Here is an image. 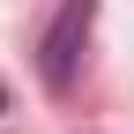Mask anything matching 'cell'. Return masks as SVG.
<instances>
[{
    "label": "cell",
    "mask_w": 134,
    "mask_h": 134,
    "mask_svg": "<svg viewBox=\"0 0 134 134\" xmlns=\"http://www.w3.org/2000/svg\"><path fill=\"white\" fill-rule=\"evenodd\" d=\"M90 23H97V0H60L52 30L37 37V75H45L52 97L75 90V67H82V45H90Z\"/></svg>",
    "instance_id": "1"
},
{
    "label": "cell",
    "mask_w": 134,
    "mask_h": 134,
    "mask_svg": "<svg viewBox=\"0 0 134 134\" xmlns=\"http://www.w3.org/2000/svg\"><path fill=\"white\" fill-rule=\"evenodd\" d=\"M0 112H8V90H0Z\"/></svg>",
    "instance_id": "2"
}]
</instances>
